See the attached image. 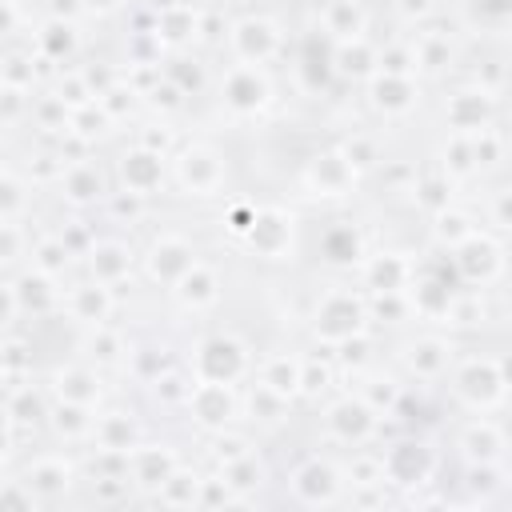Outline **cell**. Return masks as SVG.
<instances>
[{
	"mask_svg": "<svg viewBox=\"0 0 512 512\" xmlns=\"http://www.w3.org/2000/svg\"><path fill=\"white\" fill-rule=\"evenodd\" d=\"M184 408L192 412L196 424L212 428V432H224L232 424V416L240 412V400L232 392V384H212V380H192L188 396H184Z\"/></svg>",
	"mask_w": 512,
	"mask_h": 512,
	"instance_id": "5",
	"label": "cell"
},
{
	"mask_svg": "<svg viewBox=\"0 0 512 512\" xmlns=\"http://www.w3.org/2000/svg\"><path fill=\"white\" fill-rule=\"evenodd\" d=\"M172 296L180 300L184 312H208L220 304V276L216 268H208L204 260H196L176 284H172Z\"/></svg>",
	"mask_w": 512,
	"mask_h": 512,
	"instance_id": "15",
	"label": "cell"
},
{
	"mask_svg": "<svg viewBox=\"0 0 512 512\" xmlns=\"http://www.w3.org/2000/svg\"><path fill=\"white\" fill-rule=\"evenodd\" d=\"M64 296H60V288H56V280L52 276H44L40 268H32L28 276H20V284H16V304H20V312H32V316H44L48 308H56Z\"/></svg>",
	"mask_w": 512,
	"mask_h": 512,
	"instance_id": "26",
	"label": "cell"
},
{
	"mask_svg": "<svg viewBox=\"0 0 512 512\" xmlns=\"http://www.w3.org/2000/svg\"><path fill=\"white\" fill-rule=\"evenodd\" d=\"M172 472H176V456L160 452L156 444H144V448L128 452V480L140 484V488H160Z\"/></svg>",
	"mask_w": 512,
	"mask_h": 512,
	"instance_id": "23",
	"label": "cell"
},
{
	"mask_svg": "<svg viewBox=\"0 0 512 512\" xmlns=\"http://www.w3.org/2000/svg\"><path fill=\"white\" fill-rule=\"evenodd\" d=\"M244 236H248V244L260 256L280 260L288 252V244H292V216L284 208H256L252 212V224L244 228Z\"/></svg>",
	"mask_w": 512,
	"mask_h": 512,
	"instance_id": "10",
	"label": "cell"
},
{
	"mask_svg": "<svg viewBox=\"0 0 512 512\" xmlns=\"http://www.w3.org/2000/svg\"><path fill=\"white\" fill-rule=\"evenodd\" d=\"M340 156L352 164V168H372L376 160H380V148H376V140L372 136H364V132H356L344 148H340Z\"/></svg>",
	"mask_w": 512,
	"mask_h": 512,
	"instance_id": "38",
	"label": "cell"
},
{
	"mask_svg": "<svg viewBox=\"0 0 512 512\" xmlns=\"http://www.w3.org/2000/svg\"><path fill=\"white\" fill-rule=\"evenodd\" d=\"M124 0H80V8L84 12H96V16H108V12H116Z\"/></svg>",
	"mask_w": 512,
	"mask_h": 512,
	"instance_id": "42",
	"label": "cell"
},
{
	"mask_svg": "<svg viewBox=\"0 0 512 512\" xmlns=\"http://www.w3.org/2000/svg\"><path fill=\"white\" fill-rule=\"evenodd\" d=\"M4 416L16 420V424H28V420L36 424V420L48 416V400L40 396V388H32V384H16L12 396H8V404H4Z\"/></svg>",
	"mask_w": 512,
	"mask_h": 512,
	"instance_id": "31",
	"label": "cell"
},
{
	"mask_svg": "<svg viewBox=\"0 0 512 512\" xmlns=\"http://www.w3.org/2000/svg\"><path fill=\"white\" fill-rule=\"evenodd\" d=\"M340 484H344V476L328 460H308L292 472V492L300 504H332V500H340Z\"/></svg>",
	"mask_w": 512,
	"mask_h": 512,
	"instance_id": "14",
	"label": "cell"
},
{
	"mask_svg": "<svg viewBox=\"0 0 512 512\" xmlns=\"http://www.w3.org/2000/svg\"><path fill=\"white\" fill-rule=\"evenodd\" d=\"M24 484L32 488V496L48 500V496H56V492H64L72 484V464L64 456H36L24 468Z\"/></svg>",
	"mask_w": 512,
	"mask_h": 512,
	"instance_id": "24",
	"label": "cell"
},
{
	"mask_svg": "<svg viewBox=\"0 0 512 512\" xmlns=\"http://www.w3.org/2000/svg\"><path fill=\"white\" fill-rule=\"evenodd\" d=\"M372 108L384 116H408L420 100V84L408 72H372Z\"/></svg>",
	"mask_w": 512,
	"mask_h": 512,
	"instance_id": "12",
	"label": "cell"
},
{
	"mask_svg": "<svg viewBox=\"0 0 512 512\" xmlns=\"http://www.w3.org/2000/svg\"><path fill=\"white\" fill-rule=\"evenodd\" d=\"M120 180H124V192H136V196L160 192V184H164V156L152 152V148H144V144L132 148V152H124Z\"/></svg>",
	"mask_w": 512,
	"mask_h": 512,
	"instance_id": "16",
	"label": "cell"
},
{
	"mask_svg": "<svg viewBox=\"0 0 512 512\" xmlns=\"http://www.w3.org/2000/svg\"><path fill=\"white\" fill-rule=\"evenodd\" d=\"M92 440L100 452H132L136 448V428L124 412H108V416H96L92 420Z\"/></svg>",
	"mask_w": 512,
	"mask_h": 512,
	"instance_id": "27",
	"label": "cell"
},
{
	"mask_svg": "<svg viewBox=\"0 0 512 512\" xmlns=\"http://www.w3.org/2000/svg\"><path fill=\"white\" fill-rule=\"evenodd\" d=\"M176 184L188 192V196H216L220 184H224V156L208 144H188L180 156H176Z\"/></svg>",
	"mask_w": 512,
	"mask_h": 512,
	"instance_id": "4",
	"label": "cell"
},
{
	"mask_svg": "<svg viewBox=\"0 0 512 512\" xmlns=\"http://www.w3.org/2000/svg\"><path fill=\"white\" fill-rule=\"evenodd\" d=\"M28 192H32V188H28L20 176L0 172V220H24V212H28V204H32Z\"/></svg>",
	"mask_w": 512,
	"mask_h": 512,
	"instance_id": "34",
	"label": "cell"
},
{
	"mask_svg": "<svg viewBox=\"0 0 512 512\" xmlns=\"http://www.w3.org/2000/svg\"><path fill=\"white\" fill-rule=\"evenodd\" d=\"M492 112H496V96H488L484 88H460L448 96L444 104V120L452 132H480L492 124Z\"/></svg>",
	"mask_w": 512,
	"mask_h": 512,
	"instance_id": "11",
	"label": "cell"
},
{
	"mask_svg": "<svg viewBox=\"0 0 512 512\" xmlns=\"http://www.w3.org/2000/svg\"><path fill=\"white\" fill-rule=\"evenodd\" d=\"M60 188H64V196H68L72 204H92V200H100V196H104V176H100V168H96V164L80 160V164L64 168Z\"/></svg>",
	"mask_w": 512,
	"mask_h": 512,
	"instance_id": "29",
	"label": "cell"
},
{
	"mask_svg": "<svg viewBox=\"0 0 512 512\" xmlns=\"http://www.w3.org/2000/svg\"><path fill=\"white\" fill-rule=\"evenodd\" d=\"M324 424L332 432V440L340 444H364L376 432V408H368L360 396H340L328 404Z\"/></svg>",
	"mask_w": 512,
	"mask_h": 512,
	"instance_id": "9",
	"label": "cell"
},
{
	"mask_svg": "<svg viewBox=\"0 0 512 512\" xmlns=\"http://www.w3.org/2000/svg\"><path fill=\"white\" fill-rule=\"evenodd\" d=\"M408 52H412V68L416 72H444L456 60V44L440 28H420L416 40L408 44Z\"/></svg>",
	"mask_w": 512,
	"mask_h": 512,
	"instance_id": "19",
	"label": "cell"
},
{
	"mask_svg": "<svg viewBox=\"0 0 512 512\" xmlns=\"http://www.w3.org/2000/svg\"><path fill=\"white\" fill-rule=\"evenodd\" d=\"M16 312H20V304H16V288H12V284H0V324H8Z\"/></svg>",
	"mask_w": 512,
	"mask_h": 512,
	"instance_id": "41",
	"label": "cell"
},
{
	"mask_svg": "<svg viewBox=\"0 0 512 512\" xmlns=\"http://www.w3.org/2000/svg\"><path fill=\"white\" fill-rule=\"evenodd\" d=\"M364 320H368V300L356 296L352 288H332L320 296L316 312H312V328L320 340L328 344H344L348 336L364 332Z\"/></svg>",
	"mask_w": 512,
	"mask_h": 512,
	"instance_id": "2",
	"label": "cell"
},
{
	"mask_svg": "<svg viewBox=\"0 0 512 512\" xmlns=\"http://www.w3.org/2000/svg\"><path fill=\"white\" fill-rule=\"evenodd\" d=\"M324 28L336 32L340 40L364 36V8H360V0H332L328 12H324Z\"/></svg>",
	"mask_w": 512,
	"mask_h": 512,
	"instance_id": "32",
	"label": "cell"
},
{
	"mask_svg": "<svg viewBox=\"0 0 512 512\" xmlns=\"http://www.w3.org/2000/svg\"><path fill=\"white\" fill-rule=\"evenodd\" d=\"M476 232V220L468 216V212H460V208H452V204H444L440 212H432V236H436V244L440 248H460L468 236Z\"/></svg>",
	"mask_w": 512,
	"mask_h": 512,
	"instance_id": "30",
	"label": "cell"
},
{
	"mask_svg": "<svg viewBox=\"0 0 512 512\" xmlns=\"http://www.w3.org/2000/svg\"><path fill=\"white\" fill-rule=\"evenodd\" d=\"M228 44H232V52H236V64H264V60H272V56L280 52L284 40H280V28H276L272 20H264V16H244V20L232 24Z\"/></svg>",
	"mask_w": 512,
	"mask_h": 512,
	"instance_id": "6",
	"label": "cell"
},
{
	"mask_svg": "<svg viewBox=\"0 0 512 512\" xmlns=\"http://www.w3.org/2000/svg\"><path fill=\"white\" fill-rule=\"evenodd\" d=\"M412 272L416 268L404 256H396V252H376V256L364 260V284H368V292H404L408 280H412Z\"/></svg>",
	"mask_w": 512,
	"mask_h": 512,
	"instance_id": "20",
	"label": "cell"
},
{
	"mask_svg": "<svg viewBox=\"0 0 512 512\" xmlns=\"http://www.w3.org/2000/svg\"><path fill=\"white\" fill-rule=\"evenodd\" d=\"M256 384L272 388V392L284 396V400L296 396V392H300V360L288 356V352H272V356H264L260 368H256Z\"/></svg>",
	"mask_w": 512,
	"mask_h": 512,
	"instance_id": "25",
	"label": "cell"
},
{
	"mask_svg": "<svg viewBox=\"0 0 512 512\" xmlns=\"http://www.w3.org/2000/svg\"><path fill=\"white\" fill-rule=\"evenodd\" d=\"M192 368H196V380H212V384H236L240 376H248L252 360H248V348H244L236 336L220 332V336H208V340L196 348Z\"/></svg>",
	"mask_w": 512,
	"mask_h": 512,
	"instance_id": "3",
	"label": "cell"
},
{
	"mask_svg": "<svg viewBox=\"0 0 512 512\" xmlns=\"http://www.w3.org/2000/svg\"><path fill=\"white\" fill-rule=\"evenodd\" d=\"M268 76L260 72V64H232L220 76V104H228L232 112H256L260 104H268Z\"/></svg>",
	"mask_w": 512,
	"mask_h": 512,
	"instance_id": "7",
	"label": "cell"
},
{
	"mask_svg": "<svg viewBox=\"0 0 512 512\" xmlns=\"http://www.w3.org/2000/svg\"><path fill=\"white\" fill-rule=\"evenodd\" d=\"M156 496H160L164 504H196V500H200V480L176 468V472L156 488Z\"/></svg>",
	"mask_w": 512,
	"mask_h": 512,
	"instance_id": "35",
	"label": "cell"
},
{
	"mask_svg": "<svg viewBox=\"0 0 512 512\" xmlns=\"http://www.w3.org/2000/svg\"><path fill=\"white\" fill-rule=\"evenodd\" d=\"M404 364H408V372L416 376V380H440L448 368H452V344L444 340V336H432V332H424V336H416L412 344H408V352H404Z\"/></svg>",
	"mask_w": 512,
	"mask_h": 512,
	"instance_id": "17",
	"label": "cell"
},
{
	"mask_svg": "<svg viewBox=\"0 0 512 512\" xmlns=\"http://www.w3.org/2000/svg\"><path fill=\"white\" fill-rule=\"evenodd\" d=\"M0 504H20V508H28V504H36V496H32V488H28L24 480H8V488H0Z\"/></svg>",
	"mask_w": 512,
	"mask_h": 512,
	"instance_id": "40",
	"label": "cell"
},
{
	"mask_svg": "<svg viewBox=\"0 0 512 512\" xmlns=\"http://www.w3.org/2000/svg\"><path fill=\"white\" fill-rule=\"evenodd\" d=\"M468 16L484 32H500L508 24V0H468Z\"/></svg>",
	"mask_w": 512,
	"mask_h": 512,
	"instance_id": "36",
	"label": "cell"
},
{
	"mask_svg": "<svg viewBox=\"0 0 512 512\" xmlns=\"http://www.w3.org/2000/svg\"><path fill=\"white\" fill-rule=\"evenodd\" d=\"M88 272H92V280L96 284H120L124 276H128V268H132V252L120 244V240H96L88 252Z\"/></svg>",
	"mask_w": 512,
	"mask_h": 512,
	"instance_id": "21",
	"label": "cell"
},
{
	"mask_svg": "<svg viewBox=\"0 0 512 512\" xmlns=\"http://www.w3.org/2000/svg\"><path fill=\"white\" fill-rule=\"evenodd\" d=\"M68 256H72V248L64 244V236H44V240L32 244V268H40V272L52 276V280L64 272Z\"/></svg>",
	"mask_w": 512,
	"mask_h": 512,
	"instance_id": "33",
	"label": "cell"
},
{
	"mask_svg": "<svg viewBox=\"0 0 512 512\" xmlns=\"http://www.w3.org/2000/svg\"><path fill=\"white\" fill-rule=\"evenodd\" d=\"M108 312H112V288H108V284L88 280V284L68 288V316H72V320L96 328V324L108 320Z\"/></svg>",
	"mask_w": 512,
	"mask_h": 512,
	"instance_id": "22",
	"label": "cell"
},
{
	"mask_svg": "<svg viewBox=\"0 0 512 512\" xmlns=\"http://www.w3.org/2000/svg\"><path fill=\"white\" fill-rule=\"evenodd\" d=\"M304 180H308V188H316L320 196H348V192L356 188V168L340 156V148H332V152H320V156L308 160Z\"/></svg>",
	"mask_w": 512,
	"mask_h": 512,
	"instance_id": "13",
	"label": "cell"
},
{
	"mask_svg": "<svg viewBox=\"0 0 512 512\" xmlns=\"http://www.w3.org/2000/svg\"><path fill=\"white\" fill-rule=\"evenodd\" d=\"M56 396L68 400V404H84V408H92V404L100 400V380H96L92 368H80V364L60 368V372H56Z\"/></svg>",
	"mask_w": 512,
	"mask_h": 512,
	"instance_id": "28",
	"label": "cell"
},
{
	"mask_svg": "<svg viewBox=\"0 0 512 512\" xmlns=\"http://www.w3.org/2000/svg\"><path fill=\"white\" fill-rule=\"evenodd\" d=\"M452 392L460 404H468L472 412H488L504 404L508 392V372L500 356H472L464 364H456L452 372Z\"/></svg>",
	"mask_w": 512,
	"mask_h": 512,
	"instance_id": "1",
	"label": "cell"
},
{
	"mask_svg": "<svg viewBox=\"0 0 512 512\" xmlns=\"http://www.w3.org/2000/svg\"><path fill=\"white\" fill-rule=\"evenodd\" d=\"M8 444H12V428H8V416H0V456L8 452Z\"/></svg>",
	"mask_w": 512,
	"mask_h": 512,
	"instance_id": "43",
	"label": "cell"
},
{
	"mask_svg": "<svg viewBox=\"0 0 512 512\" xmlns=\"http://www.w3.org/2000/svg\"><path fill=\"white\" fill-rule=\"evenodd\" d=\"M504 448H508V440H504L500 420H492V416H484V412H480V416L464 428V436H460V452H464L468 464H492V460H504Z\"/></svg>",
	"mask_w": 512,
	"mask_h": 512,
	"instance_id": "18",
	"label": "cell"
},
{
	"mask_svg": "<svg viewBox=\"0 0 512 512\" xmlns=\"http://www.w3.org/2000/svg\"><path fill=\"white\" fill-rule=\"evenodd\" d=\"M396 12L408 20V24H420L436 12V0H396Z\"/></svg>",
	"mask_w": 512,
	"mask_h": 512,
	"instance_id": "39",
	"label": "cell"
},
{
	"mask_svg": "<svg viewBox=\"0 0 512 512\" xmlns=\"http://www.w3.org/2000/svg\"><path fill=\"white\" fill-rule=\"evenodd\" d=\"M192 264H196V248L180 232H160L144 256V268L156 284H176Z\"/></svg>",
	"mask_w": 512,
	"mask_h": 512,
	"instance_id": "8",
	"label": "cell"
},
{
	"mask_svg": "<svg viewBox=\"0 0 512 512\" xmlns=\"http://www.w3.org/2000/svg\"><path fill=\"white\" fill-rule=\"evenodd\" d=\"M28 248V236L20 220H0V268H12Z\"/></svg>",
	"mask_w": 512,
	"mask_h": 512,
	"instance_id": "37",
	"label": "cell"
},
{
	"mask_svg": "<svg viewBox=\"0 0 512 512\" xmlns=\"http://www.w3.org/2000/svg\"><path fill=\"white\" fill-rule=\"evenodd\" d=\"M0 172H4V148H0Z\"/></svg>",
	"mask_w": 512,
	"mask_h": 512,
	"instance_id": "44",
	"label": "cell"
}]
</instances>
